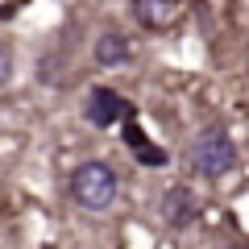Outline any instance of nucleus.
I'll use <instances>...</instances> for the list:
<instances>
[{"instance_id": "nucleus-1", "label": "nucleus", "mask_w": 249, "mask_h": 249, "mask_svg": "<svg viewBox=\"0 0 249 249\" xmlns=\"http://www.w3.org/2000/svg\"><path fill=\"white\" fill-rule=\"evenodd\" d=\"M71 199L88 212H104L116 199V170L108 162H83L71 175Z\"/></svg>"}, {"instance_id": "nucleus-2", "label": "nucleus", "mask_w": 249, "mask_h": 249, "mask_svg": "<svg viewBox=\"0 0 249 249\" xmlns=\"http://www.w3.org/2000/svg\"><path fill=\"white\" fill-rule=\"evenodd\" d=\"M232 162H237V145H232V137L224 133L220 124L199 129V133H196V142H191V166H196L204 178L229 175Z\"/></svg>"}, {"instance_id": "nucleus-3", "label": "nucleus", "mask_w": 249, "mask_h": 249, "mask_svg": "<svg viewBox=\"0 0 249 249\" xmlns=\"http://www.w3.org/2000/svg\"><path fill=\"white\" fill-rule=\"evenodd\" d=\"M162 220L170 229H191L199 220V199L191 187H166V196H162Z\"/></svg>"}, {"instance_id": "nucleus-4", "label": "nucleus", "mask_w": 249, "mask_h": 249, "mask_svg": "<svg viewBox=\"0 0 249 249\" xmlns=\"http://www.w3.org/2000/svg\"><path fill=\"white\" fill-rule=\"evenodd\" d=\"M88 121L96 124V129H112V124L129 121V100L116 96L112 88H96L88 96Z\"/></svg>"}, {"instance_id": "nucleus-5", "label": "nucleus", "mask_w": 249, "mask_h": 249, "mask_svg": "<svg viewBox=\"0 0 249 249\" xmlns=\"http://www.w3.org/2000/svg\"><path fill=\"white\" fill-rule=\"evenodd\" d=\"M133 21H142L145 29H162V25H170L175 21V13H178V4L175 0H133Z\"/></svg>"}, {"instance_id": "nucleus-6", "label": "nucleus", "mask_w": 249, "mask_h": 249, "mask_svg": "<svg viewBox=\"0 0 249 249\" xmlns=\"http://www.w3.org/2000/svg\"><path fill=\"white\" fill-rule=\"evenodd\" d=\"M96 62L100 67H124V62H129V42H124V34L104 29V34L96 37Z\"/></svg>"}, {"instance_id": "nucleus-7", "label": "nucleus", "mask_w": 249, "mask_h": 249, "mask_svg": "<svg viewBox=\"0 0 249 249\" xmlns=\"http://www.w3.org/2000/svg\"><path fill=\"white\" fill-rule=\"evenodd\" d=\"M124 142H129V150H137V158H142L145 166H162V162H166V150H158V145L142 133L137 121H124Z\"/></svg>"}, {"instance_id": "nucleus-8", "label": "nucleus", "mask_w": 249, "mask_h": 249, "mask_svg": "<svg viewBox=\"0 0 249 249\" xmlns=\"http://www.w3.org/2000/svg\"><path fill=\"white\" fill-rule=\"evenodd\" d=\"M9 79H13V54L0 50V88H9Z\"/></svg>"}, {"instance_id": "nucleus-9", "label": "nucleus", "mask_w": 249, "mask_h": 249, "mask_svg": "<svg viewBox=\"0 0 249 249\" xmlns=\"http://www.w3.org/2000/svg\"><path fill=\"white\" fill-rule=\"evenodd\" d=\"M229 249H241V245H229Z\"/></svg>"}]
</instances>
